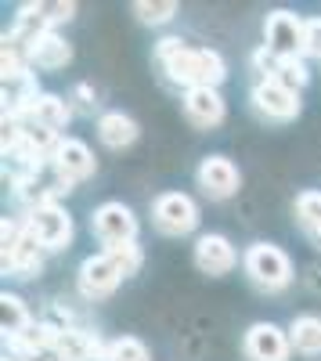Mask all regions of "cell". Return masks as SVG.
I'll use <instances>...</instances> for the list:
<instances>
[{
	"mask_svg": "<svg viewBox=\"0 0 321 361\" xmlns=\"http://www.w3.org/2000/svg\"><path fill=\"white\" fill-rule=\"evenodd\" d=\"M289 354H293L289 333L278 329L275 322H256L246 333V357L249 361H289Z\"/></svg>",
	"mask_w": 321,
	"mask_h": 361,
	"instance_id": "obj_10",
	"label": "cell"
},
{
	"mask_svg": "<svg viewBox=\"0 0 321 361\" xmlns=\"http://www.w3.org/2000/svg\"><path fill=\"white\" fill-rule=\"evenodd\" d=\"M137 123L130 116H123V112H105V116H98V137H101V145L105 148H127V145H134L137 141Z\"/></svg>",
	"mask_w": 321,
	"mask_h": 361,
	"instance_id": "obj_19",
	"label": "cell"
},
{
	"mask_svg": "<svg viewBox=\"0 0 321 361\" xmlns=\"http://www.w3.org/2000/svg\"><path fill=\"white\" fill-rule=\"evenodd\" d=\"M91 228L105 246L137 243V217L127 202H101L91 217Z\"/></svg>",
	"mask_w": 321,
	"mask_h": 361,
	"instance_id": "obj_6",
	"label": "cell"
},
{
	"mask_svg": "<svg viewBox=\"0 0 321 361\" xmlns=\"http://www.w3.org/2000/svg\"><path fill=\"white\" fill-rule=\"evenodd\" d=\"M296 217H300V224L321 243V192H303V195L296 199Z\"/></svg>",
	"mask_w": 321,
	"mask_h": 361,
	"instance_id": "obj_23",
	"label": "cell"
},
{
	"mask_svg": "<svg viewBox=\"0 0 321 361\" xmlns=\"http://www.w3.org/2000/svg\"><path fill=\"white\" fill-rule=\"evenodd\" d=\"M54 361H105V350L94 333L87 329H58L54 340Z\"/></svg>",
	"mask_w": 321,
	"mask_h": 361,
	"instance_id": "obj_13",
	"label": "cell"
},
{
	"mask_svg": "<svg viewBox=\"0 0 321 361\" xmlns=\"http://www.w3.org/2000/svg\"><path fill=\"white\" fill-rule=\"evenodd\" d=\"M25 228L40 238V246L47 253H58V250H65L73 243V217H69V209L58 206V202L29 209V214H25Z\"/></svg>",
	"mask_w": 321,
	"mask_h": 361,
	"instance_id": "obj_3",
	"label": "cell"
},
{
	"mask_svg": "<svg viewBox=\"0 0 321 361\" xmlns=\"http://www.w3.org/2000/svg\"><path fill=\"white\" fill-rule=\"evenodd\" d=\"M156 58L163 62L166 76H170L173 83L188 87V90H195V87H220L224 76H227V66H224V58H220L217 51L188 47V44L177 40V37L159 40Z\"/></svg>",
	"mask_w": 321,
	"mask_h": 361,
	"instance_id": "obj_1",
	"label": "cell"
},
{
	"mask_svg": "<svg viewBox=\"0 0 321 361\" xmlns=\"http://www.w3.org/2000/svg\"><path fill=\"white\" fill-rule=\"evenodd\" d=\"M123 282V271L108 253H94L80 264V275H76V286L87 300H105L115 293V286Z\"/></svg>",
	"mask_w": 321,
	"mask_h": 361,
	"instance_id": "obj_7",
	"label": "cell"
},
{
	"mask_svg": "<svg viewBox=\"0 0 321 361\" xmlns=\"http://www.w3.org/2000/svg\"><path fill=\"white\" fill-rule=\"evenodd\" d=\"M73 94H76V102H80L83 109H91V105H94V98H91V87H87V83H80V87L73 90Z\"/></svg>",
	"mask_w": 321,
	"mask_h": 361,
	"instance_id": "obj_29",
	"label": "cell"
},
{
	"mask_svg": "<svg viewBox=\"0 0 321 361\" xmlns=\"http://www.w3.org/2000/svg\"><path fill=\"white\" fill-rule=\"evenodd\" d=\"M199 188L210 199H231L239 192V166L224 156H206L199 163Z\"/></svg>",
	"mask_w": 321,
	"mask_h": 361,
	"instance_id": "obj_12",
	"label": "cell"
},
{
	"mask_svg": "<svg viewBox=\"0 0 321 361\" xmlns=\"http://www.w3.org/2000/svg\"><path fill=\"white\" fill-rule=\"evenodd\" d=\"M115 264H120V271H123V279H130V275H137V267H141V260H144V253H141V246L137 243H123V246H108L105 250Z\"/></svg>",
	"mask_w": 321,
	"mask_h": 361,
	"instance_id": "obj_27",
	"label": "cell"
},
{
	"mask_svg": "<svg viewBox=\"0 0 321 361\" xmlns=\"http://www.w3.org/2000/svg\"><path fill=\"white\" fill-rule=\"evenodd\" d=\"M303 29L307 18L293 15V11H271L264 22V47L278 58H303Z\"/></svg>",
	"mask_w": 321,
	"mask_h": 361,
	"instance_id": "obj_4",
	"label": "cell"
},
{
	"mask_svg": "<svg viewBox=\"0 0 321 361\" xmlns=\"http://www.w3.org/2000/svg\"><path fill=\"white\" fill-rule=\"evenodd\" d=\"M242 267L253 279V286L268 289V293H278L293 282V260L285 257V250H278L271 243H253L242 257Z\"/></svg>",
	"mask_w": 321,
	"mask_h": 361,
	"instance_id": "obj_2",
	"label": "cell"
},
{
	"mask_svg": "<svg viewBox=\"0 0 321 361\" xmlns=\"http://www.w3.org/2000/svg\"><path fill=\"white\" fill-rule=\"evenodd\" d=\"M44 253L47 250L40 246V238L25 228L18 235V243L11 250H4V271H11L15 279H33L40 271V264H44Z\"/></svg>",
	"mask_w": 321,
	"mask_h": 361,
	"instance_id": "obj_15",
	"label": "cell"
},
{
	"mask_svg": "<svg viewBox=\"0 0 321 361\" xmlns=\"http://www.w3.org/2000/svg\"><path fill=\"white\" fill-rule=\"evenodd\" d=\"M303 58H321V18H307V29H303Z\"/></svg>",
	"mask_w": 321,
	"mask_h": 361,
	"instance_id": "obj_28",
	"label": "cell"
},
{
	"mask_svg": "<svg viewBox=\"0 0 321 361\" xmlns=\"http://www.w3.org/2000/svg\"><path fill=\"white\" fill-rule=\"evenodd\" d=\"M184 112L195 127H217L220 119H224V98H220V90L217 87H195L184 94Z\"/></svg>",
	"mask_w": 321,
	"mask_h": 361,
	"instance_id": "obj_16",
	"label": "cell"
},
{
	"mask_svg": "<svg viewBox=\"0 0 321 361\" xmlns=\"http://www.w3.org/2000/svg\"><path fill=\"white\" fill-rule=\"evenodd\" d=\"M134 15H137L144 25H166L173 15H177V4H173V0H159V4H152V0H137Z\"/></svg>",
	"mask_w": 321,
	"mask_h": 361,
	"instance_id": "obj_25",
	"label": "cell"
},
{
	"mask_svg": "<svg viewBox=\"0 0 321 361\" xmlns=\"http://www.w3.org/2000/svg\"><path fill=\"white\" fill-rule=\"evenodd\" d=\"M235 260H239V253L224 235H202L195 243V267L202 275H227L235 267Z\"/></svg>",
	"mask_w": 321,
	"mask_h": 361,
	"instance_id": "obj_14",
	"label": "cell"
},
{
	"mask_svg": "<svg viewBox=\"0 0 321 361\" xmlns=\"http://www.w3.org/2000/svg\"><path fill=\"white\" fill-rule=\"evenodd\" d=\"M69 119H73V105L62 94H37L33 109H29V116L22 119V123H37V127H47V130L58 134Z\"/></svg>",
	"mask_w": 321,
	"mask_h": 361,
	"instance_id": "obj_17",
	"label": "cell"
},
{
	"mask_svg": "<svg viewBox=\"0 0 321 361\" xmlns=\"http://www.w3.org/2000/svg\"><path fill=\"white\" fill-rule=\"evenodd\" d=\"M40 361H44V357H40Z\"/></svg>",
	"mask_w": 321,
	"mask_h": 361,
	"instance_id": "obj_30",
	"label": "cell"
},
{
	"mask_svg": "<svg viewBox=\"0 0 321 361\" xmlns=\"http://www.w3.org/2000/svg\"><path fill=\"white\" fill-rule=\"evenodd\" d=\"M152 224H156L163 235H188V231H195V224H199V206H195V199L184 195V192H166V195H159L156 206H152Z\"/></svg>",
	"mask_w": 321,
	"mask_h": 361,
	"instance_id": "obj_5",
	"label": "cell"
},
{
	"mask_svg": "<svg viewBox=\"0 0 321 361\" xmlns=\"http://www.w3.org/2000/svg\"><path fill=\"white\" fill-rule=\"evenodd\" d=\"M275 80H278L282 87H289V90H296V94H300V87H307V80H310L307 62H303V58H282Z\"/></svg>",
	"mask_w": 321,
	"mask_h": 361,
	"instance_id": "obj_24",
	"label": "cell"
},
{
	"mask_svg": "<svg viewBox=\"0 0 321 361\" xmlns=\"http://www.w3.org/2000/svg\"><path fill=\"white\" fill-rule=\"evenodd\" d=\"M25 58H29V66H37L44 73H58V69H65L73 62V47L58 33H47V37H40L33 47H29Z\"/></svg>",
	"mask_w": 321,
	"mask_h": 361,
	"instance_id": "obj_18",
	"label": "cell"
},
{
	"mask_svg": "<svg viewBox=\"0 0 321 361\" xmlns=\"http://www.w3.org/2000/svg\"><path fill=\"white\" fill-rule=\"evenodd\" d=\"M289 343H293L296 354L317 357L321 354V318L317 314H300L289 325Z\"/></svg>",
	"mask_w": 321,
	"mask_h": 361,
	"instance_id": "obj_20",
	"label": "cell"
},
{
	"mask_svg": "<svg viewBox=\"0 0 321 361\" xmlns=\"http://www.w3.org/2000/svg\"><path fill=\"white\" fill-rule=\"evenodd\" d=\"M0 325H4V336H8V340L18 336V333H25V329L33 325V318H29L25 304H22L15 293H4V296H0Z\"/></svg>",
	"mask_w": 321,
	"mask_h": 361,
	"instance_id": "obj_21",
	"label": "cell"
},
{
	"mask_svg": "<svg viewBox=\"0 0 321 361\" xmlns=\"http://www.w3.org/2000/svg\"><path fill=\"white\" fill-rule=\"evenodd\" d=\"M51 163L58 166V173H62L69 185H80V180L94 177V152L80 137H62V141H58Z\"/></svg>",
	"mask_w": 321,
	"mask_h": 361,
	"instance_id": "obj_11",
	"label": "cell"
},
{
	"mask_svg": "<svg viewBox=\"0 0 321 361\" xmlns=\"http://www.w3.org/2000/svg\"><path fill=\"white\" fill-rule=\"evenodd\" d=\"M33 11L54 29V25H62V22H69L76 15V4H73V0H37Z\"/></svg>",
	"mask_w": 321,
	"mask_h": 361,
	"instance_id": "obj_26",
	"label": "cell"
},
{
	"mask_svg": "<svg viewBox=\"0 0 321 361\" xmlns=\"http://www.w3.org/2000/svg\"><path fill=\"white\" fill-rule=\"evenodd\" d=\"M249 98H253V109L260 116L275 119V123H289V119L300 116V94L289 90V87H282L278 80H256Z\"/></svg>",
	"mask_w": 321,
	"mask_h": 361,
	"instance_id": "obj_9",
	"label": "cell"
},
{
	"mask_svg": "<svg viewBox=\"0 0 321 361\" xmlns=\"http://www.w3.org/2000/svg\"><path fill=\"white\" fill-rule=\"evenodd\" d=\"M73 185L58 173L54 163H44L37 173H29L25 180H18L15 185V195L29 206V209H37V206H47V202H58V195H69Z\"/></svg>",
	"mask_w": 321,
	"mask_h": 361,
	"instance_id": "obj_8",
	"label": "cell"
},
{
	"mask_svg": "<svg viewBox=\"0 0 321 361\" xmlns=\"http://www.w3.org/2000/svg\"><path fill=\"white\" fill-rule=\"evenodd\" d=\"M105 361H152V354L137 336H120L105 347Z\"/></svg>",
	"mask_w": 321,
	"mask_h": 361,
	"instance_id": "obj_22",
	"label": "cell"
}]
</instances>
